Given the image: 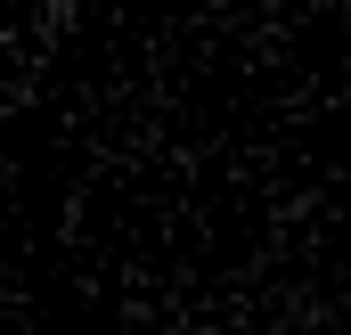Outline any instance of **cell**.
<instances>
[{"mask_svg": "<svg viewBox=\"0 0 351 335\" xmlns=\"http://www.w3.org/2000/svg\"><path fill=\"white\" fill-rule=\"evenodd\" d=\"M74 8H82V0H41V41H58V33L74 25Z\"/></svg>", "mask_w": 351, "mask_h": 335, "instance_id": "cell-1", "label": "cell"}]
</instances>
